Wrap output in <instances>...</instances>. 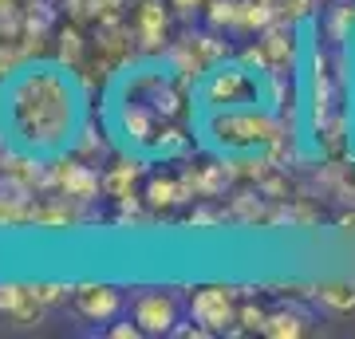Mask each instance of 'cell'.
<instances>
[{
  "label": "cell",
  "instance_id": "cell-1",
  "mask_svg": "<svg viewBox=\"0 0 355 339\" xmlns=\"http://www.w3.org/2000/svg\"><path fill=\"white\" fill-rule=\"evenodd\" d=\"M83 95L79 79L64 63H28L4 83L0 123L8 130L16 150L60 158L71 150L79 126H83Z\"/></svg>",
  "mask_w": 355,
  "mask_h": 339
},
{
  "label": "cell",
  "instance_id": "cell-2",
  "mask_svg": "<svg viewBox=\"0 0 355 339\" xmlns=\"http://www.w3.org/2000/svg\"><path fill=\"white\" fill-rule=\"evenodd\" d=\"M205 134H209V146L221 154H261L288 130L277 111L229 107V111H205Z\"/></svg>",
  "mask_w": 355,
  "mask_h": 339
},
{
  "label": "cell",
  "instance_id": "cell-3",
  "mask_svg": "<svg viewBox=\"0 0 355 339\" xmlns=\"http://www.w3.org/2000/svg\"><path fill=\"white\" fill-rule=\"evenodd\" d=\"M198 103L205 111H229V107H261L265 103V76L245 63H217L198 83Z\"/></svg>",
  "mask_w": 355,
  "mask_h": 339
},
{
  "label": "cell",
  "instance_id": "cell-4",
  "mask_svg": "<svg viewBox=\"0 0 355 339\" xmlns=\"http://www.w3.org/2000/svg\"><path fill=\"white\" fill-rule=\"evenodd\" d=\"M158 119H162V114L154 111L150 103H142V99L123 95V99L114 103V130H119V139L127 142V146H135L139 154H150V158H154L158 139H162Z\"/></svg>",
  "mask_w": 355,
  "mask_h": 339
},
{
  "label": "cell",
  "instance_id": "cell-5",
  "mask_svg": "<svg viewBox=\"0 0 355 339\" xmlns=\"http://www.w3.org/2000/svg\"><path fill=\"white\" fill-rule=\"evenodd\" d=\"M44 189L76 198V201H95L103 189V174H95L91 162H83L76 154L71 158L60 154V158H48V182H44Z\"/></svg>",
  "mask_w": 355,
  "mask_h": 339
},
{
  "label": "cell",
  "instance_id": "cell-6",
  "mask_svg": "<svg viewBox=\"0 0 355 339\" xmlns=\"http://www.w3.org/2000/svg\"><path fill=\"white\" fill-rule=\"evenodd\" d=\"M130 32L146 55H162L166 40H170V16H166L162 0H139V8L130 16Z\"/></svg>",
  "mask_w": 355,
  "mask_h": 339
},
{
  "label": "cell",
  "instance_id": "cell-7",
  "mask_svg": "<svg viewBox=\"0 0 355 339\" xmlns=\"http://www.w3.org/2000/svg\"><path fill=\"white\" fill-rule=\"evenodd\" d=\"M135 324L142 327V336H174L178 300L170 292H142V296H135Z\"/></svg>",
  "mask_w": 355,
  "mask_h": 339
},
{
  "label": "cell",
  "instance_id": "cell-8",
  "mask_svg": "<svg viewBox=\"0 0 355 339\" xmlns=\"http://www.w3.org/2000/svg\"><path fill=\"white\" fill-rule=\"evenodd\" d=\"M190 315L198 324H205L209 331H225L229 324H237V304H233V292L229 288H198L190 296Z\"/></svg>",
  "mask_w": 355,
  "mask_h": 339
},
{
  "label": "cell",
  "instance_id": "cell-9",
  "mask_svg": "<svg viewBox=\"0 0 355 339\" xmlns=\"http://www.w3.org/2000/svg\"><path fill=\"white\" fill-rule=\"evenodd\" d=\"M261 48H265L272 71H296L300 67V40H296L292 20H277L272 28H265L261 32Z\"/></svg>",
  "mask_w": 355,
  "mask_h": 339
},
{
  "label": "cell",
  "instance_id": "cell-10",
  "mask_svg": "<svg viewBox=\"0 0 355 339\" xmlns=\"http://www.w3.org/2000/svg\"><path fill=\"white\" fill-rule=\"evenodd\" d=\"M76 308H79V315H87L95 324H107V320H114L119 308H123V292L111 288V284H79Z\"/></svg>",
  "mask_w": 355,
  "mask_h": 339
},
{
  "label": "cell",
  "instance_id": "cell-11",
  "mask_svg": "<svg viewBox=\"0 0 355 339\" xmlns=\"http://www.w3.org/2000/svg\"><path fill=\"white\" fill-rule=\"evenodd\" d=\"M0 312L20 320V324H36L40 315H44V304L36 300V292L32 284H0Z\"/></svg>",
  "mask_w": 355,
  "mask_h": 339
},
{
  "label": "cell",
  "instance_id": "cell-12",
  "mask_svg": "<svg viewBox=\"0 0 355 339\" xmlns=\"http://www.w3.org/2000/svg\"><path fill=\"white\" fill-rule=\"evenodd\" d=\"M142 201H146V209H154V214H166V209H174L178 201H190V193H186L182 174H154V177H146Z\"/></svg>",
  "mask_w": 355,
  "mask_h": 339
},
{
  "label": "cell",
  "instance_id": "cell-13",
  "mask_svg": "<svg viewBox=\"0 0 355 339\" xmlns=\"http://www.w3.org/2000/svg\"><path fill=\"white\" fill-rule=\"evenodd\" d=\"M320 182H324L340 201L355 205V158H328L324 170H320Z\"/></svg>",
  "mask_w": 355,
  "mask_h": 339
},
{
  "label": "cell",
  "instance_id": "cell-14",
  "mask_svg": "<svg viewBox=\"0 0 355 339\" xmlns=\"http://www.w3.org/2000/svg\"><path fill=\"white\" fill-rule=\"evenodd\" d=\"M142 177V158H119L111 162V170L103 174V193H111L114 201L135 193V182Z\"/></svg>",
  "mask_w": 355,
  "mask_h": 339
},
{
  "label": "cell",
  "instance_id": "cell-15",
  "mask_svg": "<svg viewBox=\"0 0 355 339\" xmlns=\"http://www.w3.org/2000/svg\"><path fill=\"white\" fill-rule=\"evenodd\" d=\"M265 201L268 198L261 189H257V193H237L225 217L241 221V225H272V205H265Z\"/></svg>",
  "mask_w": 355,
  "mask_h": 339
},
{
  "label": "cell",
  "instance_id": "cell-16",
  "mask_svg": "<svg viewBox=\"0 0 355 339\" xmlns=\"http://www.w3.org/2000/svg\"><path fill=\"white\" fill-rule=\"evenodd\" d=\"M280 20V8L272 0H241L237 8V28L233 32H265Z\"/></svg>",
  "mask_w": 355,
  "mask_h": 339
},
{
  "label": "cell",
  "instance_id": "cell-17",
  "mask_svg": "<svg viewBox=\"0 0 355 339\" xmlns=\"http://www.w3.org/2000/svg\"><path fill=\"white\" fill-rule=\"evenodd\" d=\"M316 300L336 315H352L355 312V284L352 280H324V284H316Z\"/></svg>",
  "mask_w": 355,
  "mask_h": 339
},
{
  "label": "cell",
  "instance_id": "cell-18",
  "mask_svg": "<svg viewBox=\"0 0 355 339\" xmlns=\"http://www.w3.org/2000/svg\"><path fill=\"white\" fill-rule=\"evenodd\" d=\"M304 331H308V315L300 308H277L265 320V336H272V339H296Z\"/></svg>",
  "mask_w": 355,
  "mask_h": 339
},
{
  "label": "cell",
  "instance_id": "cell-19",
  "mask_svg": "<svg viewBox=\"0 0 355 339\" xmlns=\"http://www.w3.org/2000/svg\"><path fill=\"white\" fill-rule=\"evenodd\" d=\"M83 55H87V44H83V36H79L76 20L71 24H64L60 32H55V63H64V67H83Z\"/></svg>",
  "mask_w": 355,
  "mask_h": 339
},
{
  "label": "cell",
  "instance_id": "cell-20",
  "mask_svg": "<svg viewBox=\"0 0 355 339\" xmlns=\"http://www.w3.org/2000/svg\"><path fill=\"white\" fill-rule=\"evenodd\" d=\"M324 32L331 44H347L355 32V4L352 0H336L328 12H324Z\"/></svg>",
  "mask_w": 355,
  "mask_h": 339
},
{
  "label": "cell",
  "instance_id": "cell-21",
  "mask_svg": "<svg viewBox=\"0 0 355 339\" xmlns=\"http://www.w3.org/2000/svg\"><path fill=\"white\" fill-rule=\"evenodd\" d=\"M71 154H76V158H83V162H95V158H107V154H111V146H107V139H103L99 130L83 119L76 142H71Z\"/></svg>",
  "mask_w": 355,
  "mask_h": 339
},
{
  "label": "cell",
  "instance_id": "cell-22",
  "mask_svg": "<svg viewBox=\"0 0 355 339\" xmlns=\"http://www.w3.org/2000/svg\"><path fill=\"white\" fill-rule=\"evenodd\" d=\"M237 8L241 0H209V12H205V24L221 32V28H237Z\"/></svg>",
  "mask_w": 355,
  "mask_h": 339
},
{
  "label": "cell",
  "instance_id": "cell-23",
  "mask_svg": "<svg viewBox=\"0 0 355 339\" xmlns=\"http://www.w3.org/2000/svg\"><path fill=\"white\" fill-rule=\"evenodd\" d=\"M24 36V8H16L12 0L0 8V40H20Z\"/></svg>",
  "mask_w": 355,
  "mask_h": 339
},
{
  "label": "cell",
  "instance_id": "cell-24",
  "mask_svg": "<svg viewBox=\"0 0 355 339\" xmlns=\"http://www.w3.org/2000/svg\"><path fill=\"white\" fill-rule=\"evenodd\" d=\"M32 292H36V300L44 304V308H51V304H64L76 288H71V284H48V280H40V284H32Z\"/></svg>",
  "mask_w": 355,
  "mask_h": 339
},
{
  "label": "cell",
  "instance_id": "cell-25",
  "mask_svg": "<svg viewBox=\"0 0 355 339\" xmlns=\"http://www.w3.org/2000/svg\"><path fill=\"white\" fill-rule=\"evenodd\" d=\"M237 320H241V331H265L268 312L257 308V304H245V308H237Z\"/></svg>",
  "mask_w": 355,
  "mask_h": 339
},
{
  "label": "cell",
  "instance_id": "cell-26",
  "mask_svg": "<svg viewBox=\"0 0 355 339\" xmlns=\"http://www.w3.org/2000/svg\"><path fill=\"white\" fill-rule=\"evenodd\" d=\"M225 221V214L221 209H209V205H198L190 217H186V225L190 229H205V225H221Z\"/></svg>",
  "mask_w": 355,
  "mask_h": 339
},
{
  "label": "cell",
  "instance_id": "cell-27",
  "mask_svg": "<svg viewBox=\"0 0 355 339\" xmlns=\"http://www.w3.org/2000/svg\"><path fill=\"white\" fill-rule=\"evenodd\" d=\"M107 336H111V339H139V336H142V327L127 320V324H114L111 331H107Z\"/></svg>",
  "mask_w": 355,
  "mask_h": 339
},
{
  "label": "cell",
  "instance_id": "cell-28",
  "mask_svg": "<svg viewBox=\"0 0 355 339\" xmlns=\"http://www.w3.org/2000/svg\"><path fill=\"white\" fill-rule=\"evenodd\" d=\"M170 4H174L178 12H190V8H202L205 0H170Z\"/></svg>",
  "mask_w": 355,
  "mask_h": 339
},
{
  "label": "cell",
  "instance_id": "cell-29",
  "mask_svg": "<svg viewBox=\"0 0 355 339\" xmlns=\"http://www.w3.org/2000/svg\"><path fill=\"white\" fill-rule=\"evenodd\" d=\"M340 229H347V233H352V229H355V214H347V217H343V221H340Z\"/></svg>",
  "mask_w": 355,
  "mask_h": 339
},
{
  "label": "cell",
  "instance_id": "cell-30",
  "mask_svg": "<svg viewBox=\"0 0 355 339\" xmlns=\"http://www.w3.org/2000/svg\"><path fill=\"white\" fill-rule=\"evenodd\" d=\"M4 4H8V0H0V8H4Z\"/></svg>",
  "mask_w": 355,
  "mask_h": 339
}]
</instances>
